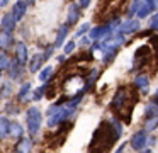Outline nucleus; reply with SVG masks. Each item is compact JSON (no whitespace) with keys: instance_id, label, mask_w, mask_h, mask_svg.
I'll return each mask as SVG.
<instances>
[{"instance_id":"nucleus-1","label":"nucleus","mask_w":158,"mask_h":153,"mask_svg":"<svg viewBox=\"0 0 158 153\" xmlns=\"http://www.w3.org/2000/svg\"><path fill=\"white\" fill-rule=\"evenodd\" d=\"M85 88V78L80 77V75H73V77H68L65 82H63V94H65V99H72L75 95L83 94Z\"/></svg>"},{"instance_id":"nucleus-2","label":"nucleus","mask_w":158,"mask_h":153,"mask_svg":"<svg viewBox=\"0 0 158 153\" xmlns=\"http://www.w3.org/2000/svg\"><path fill=\"white\" fill-rule=\"evenodd\" d=\"M41 126H43V112L39 111V107L32 105L26 112V128H27V133L31 136H36L41 131Z\"/></svg>"},{"instance_id":"nucleus-3","label":"nucleus","mask_w":158,"mask_h":153,"mask_svg":"<svg viewBox=\"0 0 158 153\" xmlns=\"http://www.w3.org/2000/svg\"><path fill=\"white\" fill-rule=\"evenodd\" d=\"M127 100H129V92H127L124 87H121V88H117V92L114 94L112 102H110V107H112V111L121 112L123 109H126Z\"/></svg>"},{"instance_id":"nucleus-4","label":"nucleus","mask_w":158,"mask_h":153,"mask_svg":"<svg viewBox=\"0 0 158 153\" xmlns=\"http://www.w3.org/2000/svg\"><path fill=\"white\" fill-rule=\"evenodd\" d=\"M131 148L134 150V151L139 153L141 150L146 148L148 145V133L144 131V129H139V131H136L133 136H131V141H129Z\"/></svg>"},{"instance_id":"nucleus-5","label":"nucleus","mask_w":158,"mask_h":153,"mask_svg":"<svg viewBox=\"0 0 158 153\" xmlns=\"http://www.w3.org/2000/svg\"><path fill=\"white\" fill-rule=\"evenodd\" d=\"M156 5H158V0H141L139 9H138V12H136L138 19H144V17L151 15V14L156 10Z\"/></svg>"},{"instance_id":"nucleus-6","label":"nucleus","mask_w":158,"mask_h":153,"mask_svg":"<svg viewBox=\"0 0 158 153\" xmlns=\"http://www.w3.org/2000/svg\"><path fill=\"white\" fill-rule=\"evenodd\" d=\"M138 29H139V19H133V17H129L127 20H124V22L119 24V27H117L116 32H119V34H123V36H126V34L136 32Z\"/></svg>"},{"instance_id":"nucleus-7","label":"nucleus","mask_w":158,"mask_h":153,"mask_svg":"<svg viewBox=\"0 0 158 153\" xmlns=\"http://www.w3.org/2000/svg\"><path fill=\"white\" fill-rule=\"evenodd\" d=\"M32 146H34V139L32 138H24L17 139L14 146V153H32Z\"/></svg>"},{"instance_id":"nucleus-8","label":"nucleus","mask_w":158,"mask_h":153,"mask_svg":"<svg viewBox=\"0 0 158 153\" xmlns=\"http://www.w3.org/2000/svg\"><path fill=\"white\" fill-rule=\"evenodd\" d=\"M80 7L77 5V3H70L68 9H66V26H75L77 22H78L80 19Z\"/></svg>"},{"instance_id":"nucleus-9","label":"nucleus","mask_w":158,"mask_h":153,"mask_svg":"<svg viewBox=\"0 0 158 153\" xmlns=\"http://www.w3.org/2000/svg\"><path fill=\"white\" fill-rule=\"evenodd\" d=\"M7 75L10 80H19V78H22V73H24V70H22V65L19 63V61L15 60H10V65L7 66Z\"/></svg>"},{"instance_id":"nucleus-10","label":"nucleus","mask_w":158,"mask_h":153,"mask_svg":"<svg viewBox=\"0 0 158 153\" xmlns=\"http://www.w3.org/2000/svg\"><path fill=\"white\" fill-rule=\"evenodd\" d=\"M29 60V51H27V46H26L22 41H19L17 44H15V61H19L21 65L27 63Z\"/></svg>"},{"instance_id":"nucleus-11","label":"nucleus","mask_w":158,"mask_h":153,"mask_svg":"<svg viewBox=\"0 0 158 153\" xmlns=\"http://www.w3.org/2000/svg\"><path fill=\"white\" fill-rule=\"evenodd\" d=\"M68 32H70V27L66 26V24H63V26H60V29L56 31V37H55V43H53V48H60V46H63L65 44V39H66V36H68Z\"/></svg>"},{"instance_id":"nucleus-12","label":"nucleus","mask_w":158,"mask_h":153,"mask_svg":"<svg viewBox=\"0 0 158 153\" xmlns=\"http://www.w3.org/2000/svg\"><path fill=\"white\" fill-rule=\"evenodd\" d=\"M27 61H29V71H31V73H38L43 68L44 58H43V53H36V54H32V58Z\"/></svg>"},{"instance_id":"nucleus-13","label":"nucleus","mask_w":158,"mask_h":153,"mask_svg":"<svg viewBox=\"0 0 158 153\" xmlns=\"http://www.w3.org/2000/svg\"><path fill=\"white\" fill-rule=\"evenodd\" d=\"M0 26H2V31L12 32V31L15 29V26H17V20H15V17L12 15L10 12H9V14H5V15L2 17V20H0Z\"/></svg>"},{"instance_id":"nucleus-14","label":"nucleus","mask_w":158,"mask_h":153,"mask_svg":"<svg viewBox=\"0 0 158 153\" xmlns=\"http://www.w3.org/2000/svg\"><path fill=\"white\" fill-rule=\"evenodd\" d=\"M22 136H24V126L17 121H10V126H9V138L21 139Z\"/></svg>"},{"instance_id":"nucleus-15","label":"nucleus","mask_w":158,"mask_h":153,"mask_svg":"<svg viewBox=\"0 0 158 153\" xmlns=\"http://www.w3.org/2000/svg\"><path fill=\"white\" fill-rule=\"evenodd\" d=\"M31 88H32V85H31V82H24L22 83V87L17 90V95H15V100L21 104V102H26L31 95H29V92H31Z\"/></svg>"},{"instance_id":"nucleus-16","label":"nucleus","mask_w":158,"mask_h":153,"mask_svg":"<svg viewBox=\"0 0 158 153\" xmlns=\"http://www.w3.org/2000/svg\"><path fill=\"white\" fill-rule=\"evenodd\" d=\"M133 85H134V88H138V90H144V88H148V85H150V78H148V75L139 73V75L134 77Z\"/></svg>"},{"instance_id":"nucleus-17","label":"nucleus","mask_w":158,"mask_h":153,"mask_svg":"<svg viewBox=\"0 0 158 153\" xmlns=\"http://www.w3.org/2000/svg\"><path fill=\"white\" fill-rule=\"evenodd\" d=\"M12 44H14V37H12V32H7V31H0V48H2V49H9Z\"/></svg>"},{"instance_id":"nucleus-18","label":"nucleus","mask_w":158,"mask_h":153,"mask_svg":"<svg viewBox=\"0 0 158 153\" xmlns=\"http://www.w3.org/2000/svg\"><path fill=\"white\" fill-rule=\"evenodd\" d=\"M26 10H27V5H24L22 2H19V0H17V2L14 3V7H12V12L10 14L15 17V20H21L22 17L26 15Z\"/></svg>"},{"instance_id":"nucleus-19","label":"nucleus","mask_w":158,"mask_h":153,"mask_svg":"<svg viewBox=\"0 0 158 153\" xmlns=\"http://www.w3.org/2000/svg\"><path fill=\"white\" fill-rule=\"evenodd\" d=\"M9 126L10 121L7 116H0V139H5L9 136Z\"/></svg>"},{"instance_id":"nucleus-20","label":"nucleus","mask_w":158,"mask_h":153,"mask_svg":"<svg viewBox=\"0 0 158 153\" xmlns=\"http://www.w3.org/2000/svg\"><path fill=\"white\" fill-rule=\"evenodd\" d=\"M158 128V114L155 116H148L146 119H144V131H155V129Z\"/></svg>"},{"instance_id":"nucleus-21","label":"nucleus","mask_w":158,"mask_h":153,"mask_svg":"<svg viewBox=\"0 0 158 153\" xmlns=\"http://www.w3.org/2000/svg\"><path fill=\"white\" fill-rule=\"evenodd\" d=\"M12 92H14V88H12V82H5V83H2V87H0V97L2 99L10 97Z\"/></svg>"},{"instance_id":"nucleus-22","label":"nucleus","mask_w":158,"mask_h":153,"mask_svg":"<svg viewBox=\"0 0 158 153\" xmlns=\"http://www.w3.org/2000/svg\"><path fill=\"white\" fill-rule=\"evenodd\" d=\"M19 102H7L5 104V116H14V114H19Z\"/></svg>"},{"instance_id":"nucleus-23","label":"nucleus","mask_w":158,"mask_h":153,"mask_svg":"<svg viewBox=\"0 0 158 153\" xmlns=\"http://www.w3.org/2000/svg\"><path fill=\"white\" fill-rule=\"evenodd\" d=\"M51 77H53V66H46L39 71V80L44 82V83L51 80Z\"/></svg>"},{"instance_id":"nucleus-24","label":"nucleus","mask_w":158,"mask_h":153,"mask_svg":"<svg viewBox=\"0 0 158 153\" xmlns=\"http://www.w3.org/2000/svg\"><path fill=\"white\" fill-rule=\"evenodd\" d=\"M44 97V85H41V87H38V88H34L32 90V94H31V99L32 100H41V99Z\"/></svg>"},{"instance_id":"nucleus-25","label":"nucleus","mask_w":158,"mask_h":153,"mask_svg":"<svg viewBox=\"0 0 158 153\" xmlns=\"http://www.w3.org/2000/svg\"><path fill=\"white\" fill-rule=\"evenodd\" d=\"M139 3H141V0H133V2H131V5H129V9H127V19H129V17H133L134 14L138 12V9H139Z\"/></svg>"},{"instance_id":"nucleus-26","label":"nucleus","mask_w":158,"mask_h":153,"mask_svg":"<svg viewBox=\"0 0 158 153\" xmlns=\"http://www.w3.org/2000/svg\"><path fill=\"white\" fill-rule=\"evenodd\" d=\"M150 29L158 31V12H153V15H151V19H150Z\"/></svg>"},{"instance_id":"nucleus-27","label":"nucleus","mask_w":158,"mask_h":153,"mask_svg":"<svg viewBox=\"0 0 158 153\" xmlns=\"http://www.w3.org/2000/svg\"><path fill=\"white\" fill-rule=\"evenodd\" d=\"M75 48H77V43H75V39L68 41V43L65 44V48H63V49H65V54H70L73 49H75Z\"/></svg>"},{"instance_id":"nucleus-28","label":"nucleus","mask_w":158,"mask_h":153,"mask_svg":"<svg viewBox=\"0 0 158 153\" xmlns=\"http://www.w3.org/2000/svg\"><path fill=\"white\" fill-rule=\"evenodd\" d=\"M89 31H90V24H82V26H80V29L77 31V36H83V34L89 32Z\"/></svg>"},{"instance_id":"nucleus-29","label":"nucleus","mask_w":158,"mask_h":153,"mask_svg":"<svg viewBox=\"0 0 158 153\" xmlns=\"http://www.w3.org/2000/svg\"><path fill=\"white\" fill-rule=\"evenodd\" d=\"M90 2H92V0H78V3H77V5H78L80 9H87V7L90 5Z\"/></svg>"},{"instance_id":"nucleus-30","label":"nucleus","mask_w":158,"mask_h":153,"mask_svg":"<svg viewBox=\"0 0 158 153\" xmlns=\"http://www.w3.org/2000/svg\"><path fill=\"white\" fill-rule=\"evenodd\" d=\"M89 44H90V37L82 36V39H80V46H89Z\"/></svg>"},{"instance_id":"nucleus-31","label":"nucleus","mask_w":158,"mask_h":153,"mask_svg":"<svg viewBox=\"0 0 158 153\" xmlns=\"http://www.w3.org/2000/svg\"><path fill=\"white\" fill-rule=\"evenodd\" d=\"M19 2H22L24 5H32V3L36 2V0H19Z\"/></svg>"},{"instance_id":"nucleus-32","label":"nucleus","mask_w":158,"mask_h":153,"mask_svg":"<svg viewBox=\"0 0 158 153\" xmlns=\"http://www.w3.org/2000/svg\"><path fill=\"white\" fill-rule=\"evenodd\" d=\"M124 146H126V143H121V146L116 150V153H123V150H124Z\"/></svg>"},{"instance_id":"nucleus-33","label":"nucleus","mask_w":158,"mask_h":153,"mask_svg":"<svg viewBox=\"0 0 158 153\" xmlns=\"http://www.w3.org/2000/svg\"><path fill=\"white\" fill-rule=\"evenodd\" d=\"M65 58H66V54H61V56H58V61H60V63H63V61H65Z\"/></svg>"},{"instance_id":"nucleus-34","label":"nucleus","mask_w":158,"mask_h":153,"mask_svg":"<svg viewBox=\"0 0 158 153\" xmlns=\"http://www.w3.org/2000/svg\"><path fill=\"white\" fill-rule=\"evenodd\" d=\"M155 95H156V99H155V100H156V102H158V88H156V94H155Z\"/></svg>"},{"instance_id":"nucleus-35","label":"nucleus","mask_w":158,"mask_h":153,"mask_svg":"<svg viewBox=\"0 0 158 153\" xmlns=\"http://www.w3.org/2000/svg\"><path fill=\"white\" fill-rule=\"evenodd\" d=\"M0 80H2V70H0Z\"/></svg>"}]
</instances>
